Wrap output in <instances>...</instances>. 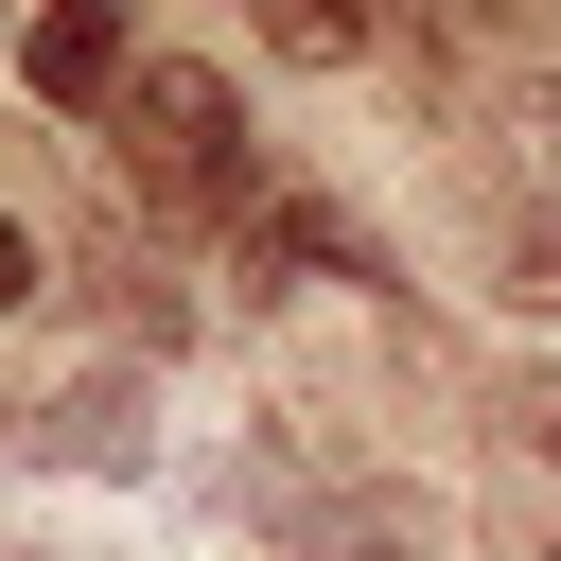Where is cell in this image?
Here are the masks:
<instances>
[{
  "instance_id": "6da1fadb",
  "label": "cell",
  "mask_w": 561,
  "mask_h": 561,
  "mask_svg": "<svg viewBox=\"0 0 561 561\" xmlns=\"http://www.w3.org/2000/svg\"><path fill=\"white\" fill-rule=\"evenodd\" d=\"M123 175H140L158 210H263V193H245V105H228V70L140 53V88H123Z\"/></svg>"
},
{
  "instance_id": "7a4b0ae2",
  "label": "cell",
  "mask_w": 561,
  "mask_h": 561,
  "mask_svg": "<svg viewBox=\"0 0 561 561\" xmlns=\"http://www.w3.org/2000/svg\"><path fill=\"white\" fill-rule=\"evenodd\" d=\"M280 561H438V491H403V473H298L280 491Z\"/></svg>"
},
{
  "instance_id": "3957f363",
  "label": "cell",
  "mask_w": 561,
  "mask_h": 561,
  "mask_svg": "<svg viewBox=\"0 0 561 561\" xmlns=\"http://www.w3.org/2000/svg\"><path fill=\"white\" fill-rule=\"evenodd\" d=\"M35 456H53V473H140V456H158V421H140V368H70V386L35 403Z\"/></svg>"
},
{
  "instance_id": "277c9868",
  "label": "cell",
  "mask_w": 561,
  "mask_h": 561,
  "mask_svg": "<svg viewBox=\"0 0 561 561\" xmlns=\"http://www.w3.org/2000/svg\"><path fill=\"white\" fill-rule=\"evenodd\" d=\"M18 70H35V105H123V88H140V70H123V0H35Z\"/></svg>"
},
{
  "instance_id": "5b68a950",
  "label": "cell",
  "mask_w": 561,
  "mask_h": 561,
  "mask_svg": "<svg viewBox=\"0 0 561 561\" xmlns=\"http://www.w3.org/2000/svg\"><path fill=\"white\" fill-rule=\"evenodd\" d=\"M245 263H263V280H368V245H351L316 193H263V210H245Z\"/></svg>"
},
{
  "instance_id": "8992f818",
  "label": "cell",
  "mask_w": 561,
  "mask_h": 561,
  "mask_svg": "<svg viewBox=\"0 0 561 561\" xmlns=\"http://www.w3.org/2000/svg\"><path fill=\"white\" fill-rule=\"evenodd\" d=\"M263 18H280V53H316V70L368 53V0H263Z\"/></svg>"
},
{
  "instance_id": "52a82bcc",
  "label": "cell",
  "mask_w": 561,
  "mask_h": 561,
  "mask_svg": "<svg viewBox=\"0 0 561 561\" xmlns=\"http://www.w3.org/2000/svg\"><path fill=\"white\" fill-rule=\"evenodd\" d=\"M508 298H526V316H561V210H526V228H508Z\"/></svg>"
},
{
  "instance_id": "ba28073f",
  "label": "cell",
  "mask_w": 561,
  "mask_h": 561,
  "mask_svg": "<svg viewBox=\"0 0 561 561\" xmlns=\"http://www.w3.org/2000/svg\"><path fill=\"white\" fill-rule=\"evenodd\" d=\"M35 280H53V263H35V228L0 210V316H35Z\"/></svg>"
},
{
  "instance_id": "9c48e42d",
  "label": "cell",
  "mask_w": 561,
  "mask_h": 561,
  "mask_svg": "<svg viewBox=\"0 0 561 561\" xmlns=\"http://www.w3.org/2000/svg\"><path fill=\"white\" fill-rule=\"evenodd\" d=\"M508 421H526V456H543V473H561V386H526V403H508Z\"/></svg>"
},
{
  "instance_id": "30bf717a",
  "label": "cell",
  "mask_w": 561,
  "mask_h": 561,
  "mask_svg": "<svg viewBox=\"0 0 561 561\" xmlns=\"http://www.w3.org/2000/svg\"><path fill=\"white\" fill-rule=\"evenodd\" d=\"M543 193H561V123H543Z\"/></svg>"
},
{
  "instance_id": "8fae6325",
  "label": "cell",
  "mask_w": 561,
  "mask_h": 561,
  "mask_svg": "<svg viewBox=\"0 0 561 561\" xmlns=\"http://www.w3.org/2000/svg\"><path fill=\"white\" fill-rule=\"evenodd\" d=\"M18 561H70V543H18Z\"/></svg>"
},
{
  "instance_id": "7c38bea8",
  "label": "cell",
  "mask_w": 561,
  "mask_h": 561,
  "mask_svg": "<svg viewBox=\"0 0 561 561\" xmlns=\"http://www.w3.org/2000/svg\"><path fill=\"white\" fill-rule=\"evenodd\" d=\"M0 18H18V0H0Z\"/></svg>"
}]
</instances>
